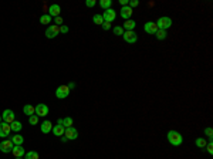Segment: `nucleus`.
I'll return each instance as SVG.
<instances>
[{
	"label": "nucleus",
	"instance_id": "obj_9",
	"mask_svg": "<svg viewBox=\"0 0 213 159\" xmlns=\"http://www.w3.org/2000/svg\"><path fill=\"white\" fill-rule=\"evenodd\" d=\"M122 37H124V40H125L126 43H129V44H134V43H136V40H138V36H136V33H135L134 30H132V31H124Z\"/></svg>",
	"mask_w": 213,
	"mask_h": 159
},
{
	"label": "nucleus",
	"instance_id": "obj_28",
	"mask_svg": "<svg viewBox=\"0 0 213 159\" xmlns=\"http://www.w3.org/2000/svg\"><path fill=\"white\" fill-rule=\"evenodd\" d=\"M93 21H94V23H95V24H102V23H104V19H102V14H94Z\"/></svg>",
	"mask_w": 213,
	"mask_h": 159
},
{
	"label": "nucleus",
	"instance_id": "obj_8",
	"mask_svg": "<svg viewBox=\"0 0 213 159\" xmlns=\"http://www.w3.org/2000/svg\"><path fill=\"white\" fill-rule=\"evenodd\" d=\"M10 132H11V128H10V124H6V122H2L0 124V138H9Z\"/></svg>",
	"mask_w": 213,
	"mask_h": 159
},
{
	"label": "nucleus",
	"instance_id": "obj_1",
	"mask_svg": "<svg viewBox=\"0 0 213 159\" xmlns=\"http://www.w3.org/2000/svg\"><path fill=\"white\" fill-rule=\"evenodd\" d=\"M166 136H168L169 144L173 146H181L182 142H183V138H182V135L178 131H169L166 134Z\"/></svg>",
	"mask_w": 213,
	"mask_h": 159
},
{
	"label": "nucleus",
	"instance_id": "obj_22",
	"mask_svg": "<svg viewBox=\"0 0 213 159\" xmlns=\"http://www.w3.org/2000/svg\"><path fill=\"white\" fill-rule=\"evenodd\" d=\"M24 159H40V156H38V154L36 151H30V152H27L24 155Z\"/></svg>",
	"mask_w": 213,
	"mask_h": 159
},
{
	"label": "nucleus",
	"instance_id": "obj_3",
	"mask_svg": "<svg viewBox=\"0 0 213 159\" xmlns=\"http://www.w3.org/2000/svg\"><path fill=\"white\" fill-rule=\"evenodd\" d=\"M13 142H11V139H3L2 142H0V151L3 152V154H9V152H11V149H13Z\"/></svg>",
	"mask_w": 213,
	"mask_h": 159
},
{
	"label": "nucleus",
	"instance_id": "obj_10",
	"mask_svg": "<svg viewBox=\"0 0 213 159\" xmlns=\"http://www.w3.org/2000/svg\"><path fill=\"white\" fill-rule=\"evenodd\" d=\"M2 119H3V122H6V124H11L13 121H16V119H14V112L11 109H5L3 114H2Z\"/></svg>",
	"mask_w": 213,
	"mask_h": 159
},
{
	"label": "nucleus",
	"instance_id": "obj_6",
	"mask_svg": "<svg viewBox=\"0 0 213 159\" xmlns=\"http://www.w3.org/2000/svg\"><path fill=\"white\" fill-rule=\"evenodd\" d=\"M115 17H116V13H115V10H112V9H108L102 13V19H104L105 23H112L115 20Z\"/></svg>",
	"mask_w": 213,
	"mask_h": 159
},
{
	"label": "nucleus",
	"instance_id": "obj_19",
	"mask_svg": "<svg viewBox=\"0 0 213 159\" xmlns=\"http://www.w3.org/2000/svg\"><path fill=\"white\" fill-rule=\"evenodd\" d=\"M53 129V124L50 121H44L41 124V132L43 134H48V132Z\"/></svg>",
	"mask_w": 213,
	"mask_h": 159
},
{
	"label": "nucleus",
	"instance_id": "obj_14",
	"mask_svg": "<svg viewBox=\"0 0 213 159\" xmlns=\"http://www.w3.org/2000/svg\"><path fill=\"white\" fill-rule=\"evenodd\" d=\"M132 13H134V11H132V9H131L129 6H125V7H122V9H121L120 16L124 20H129V17L132 16Z\"/></svg>",
	"mask_w": 213,
	"mask_h": 159
},
{
	"label": "nucleus",
	"instance_id": "obj_16",
	"mask_svg": "<svg viewBox=\"0 0 213 159\" xmlns=\"http://www.w3.org/2000/svg\"><path fill=\"white\" fill-rule=\"evenodd\" d=\"M51 131H53V134L56 136H63L64 135L65 128L63 125H58V124H57V125H53V129H51Z\"/></svg>",
	"mask_w": 213,
	"mask_h": 159
},
{
	"label": "nucleus",
	"instance_id": "obj_17",
	"mask_svg": "<svg viewBox=\"0 0 213 159\" xmlns=\"http://www.w3.org/2000/svg\"><path fill=\"white\" fill-rule=\"evenodd\" d=\"M23 112L27 115V117H31V115H34L36 114V107H33V105H30V104H26L23 107Z\"/></svg>",
	"mask_w": 213,
	"mask_h": 159
},
{
	"label": "nucleus",
	"instance_id": "obj_37",
	"mask_svg": "<svg viewBox=\"0 0 213 159\" xmlns=\"http://www.w3.org/2000/svg\"><path fill=\"white\" fill-rule=\"evenodd\" d=\"M101 26H102V28H104V30H110V28H111V23H105V21H104Z\"/></svg>",
	"mask_w": 213,
	"mask_h": 159
},
{
	"label": "nucleus",
	"instance_id": "obj_33",
	"mask_svg": "<svg viewBox=\"0 0 213 159\" xmlns=\"http://www.w3.org/2000/svg\"><path fill=\"white\" fill-rule=\"evenodd\" d=\"M85 5H87V7H94V6L97 5V2H95V0H87Z\"/></svg>",
	"mask_w": 213,
	"mask_h": 159
},
{
	"label": "nucleus",
	"instance_id": "obj_4",
	"mask_svg": "<svg viewBox=\"0 0 213 159\" xmlns=\"http://www.w3.org/2000/svg\"><path fill=\"white\" fill-rule=\"evenodd\" d=\"M70 91H71V89H70L67 85H60V87L57 88V91H56V97L58 99H64V98L68 97Z\"/></svg>",
	"mask_w": 213,
	"mask_h": 159
},
{
	"label": "nucleus",
	"instance_id": "obj_24",
	"mask_svg": "<svg viewBox=\"0 0 213 159\" xmlns=\"http://www.w3.org/2000/svg\"><path fill=\"white\" fill-rule=\"evenodd\" d=\"M111 5H112V2L111 0H100V6H101L102 9H111Z\"/></svg>",
	"mask_w": 213,
	"mask_h": 159
},
{
	"label": "nucleus",
	"instance_id": "obj_5",
	"mask_svg": "<svg viewBox=\"0 0 213 159\" xmlns=\"http://www.w3.org/2000/svg\"><path fill=\"white\" fill-rule=\"evenodd\" d=\"M60 34V27L56 26V24H51L50 27L46 30V37L47 38H54Z\"/></svg>",
	"mask_w": 213,
	"mask_h": 159
},
{
	"label": "nucleus",
	"instance_id": "obj_27",
	"mask_svg": "<svg viewBox=\"0 0 213 159\" xmlns=\"http://www.w3.org/2000/svg\"><path fill=\"white\" fill-rule=\"evenodd\" d=\"M40 23H41V24L51 23V16H50V14H43L41 17H40Z\"/></svg>",
	"mask_w": 213,
	"mask_h": 159
},
{
	"label": "nucleus",
	"instance_id": "obj_40",
	"mask_svg": "<svg viewBox=\"0 0 213 159\" xmlns=\"http://www.w3.org/2000/svg\"><path fill=\"white\" fill-rule=\"evenodd\" d=\"M2 122H3V119H2V117H0V124H2Z\"/></svg>",
	"mask_w": 213,
	"mask_h": 159
},
{
	"label": "nucleus",
	"instance_id": "obj_41",
	"mask_svg": "<svg viewBox=\"0 0 213 159\" xmlns=\"http://www.w3.org/2000/svg\"><path fill=\"white\" fill-rule=\"evenodd\" d=\"M16 159H23V158H16Z\"/></svg>",
	"mask_w": 213,
	"mask_h": 159
},
{
	"label": "nucleus",
	"instance_id": "obj_21",
	"mask_svg": "<svg viewBox=\"0 0 213 159\" xmlns=\"http://www.w3.org/2000/svg\"><path fill=\"white\" fill-rule=\"evenodd\" d=\"M10 128H11V131L13 132H20L21 131V128H23V125H21L19 121H13L11 124H10Z\"/></svg>",
	"mask_w": 213,
	"mask_h": 159
},
{
	"label": "nucleus",
	"instance_id": "obj_23",
	"mask_svg": "<svg viewBox=\"0 0 213 159\" xmlns=\"http://www.w3.org/2000/svg\"><path fill=\"white\" fill-rule=\"evenodd\" d=\"M155 36H156L158 40H165L168 37V33H166V30H158L156 33H155Z\"/></svg>",
	"mask_w": 213,
	"mask_h": 159
},
{
	"label": "nucleus",
	"instance_id": "obj_15",
	"mask_svg": "<svg viewBox=\"0 0 213 159\" xmlns=\"http://www.w3.org/2000/svg\"><path fill=\"white\" fill-rule=\"evenodd\" d=\"M61 13V7L58 5H51L48 7V14H50L51 17H58Z\"/></svg>",
	"mask_w": 213,
	"mask_h": 159
},
{
	"label": "nucleus",
	"instance_id": "obj_31",
	"mask_svg": "<svg viewBox=\"0 0 213 159\" xmlns=\"http://www.w3.org/2000/svg\"><path fill=\"white\" fill-rule=\"evenodd\" d=\"M54 23H56V26H58V27H60V26H63V23H64V21H63V17H61V16H58V17H54Z\"/></svg>",
	"mask_w": 213,
	"mask_h": 159
},
{
	"label": "nucleus",
	"instance_id": "obj_35",
	"mask_svg": "<svg viewBox=\"0 0 213 159\" xmlns=\"http://www.w3.org/2000/svg\"><path fill=\"white\" fill-rule=\"evenodd\" d=\"M206 149H208V152L210 155H213V144H212V142H209L208 145H206Z\"/></svg>",
	"mask_w": 213,
	"mask_h": 159
},
{
	"label": "nucleus",
	"instance_id": "obj_30",
	"mask_svg": "<svg viewBox=\"0 0 213 159\" xmlns=\"http://www.w3.org/2000/svg\"><path fill=\"white\" fill-rule=\"evenodd\" d=\"M28 122L31 124V125H36L38 122V117L37 115H31V117H28Z\"/></svg>",
	"mask_w": 213,
	"mask_h": 159
},
{
	"label": "nucleus",
	"instance_id": "obj_20",
	"mask_svg": "<svg viewBox=\"0 0 213 159\" xmlns=\"http://www.w3.org/2000/svg\"><path fill=\"white\" fill-rule=\"evenodd\" d=\"M11 142H13V145H23L24 138L20 134H16L14 136H11Z\"/></svg>",
	"mask_w": 213,
	"mask_h": 159
},
{
	"label": "nucleus",
	"instance_id": "obj_11",
	"mask_svg": "<svg viewBox=\"0 0 213 159\" xmlns=\"http://www.w3.org/2000/svg\"><path fill=\"white\" fill-rule=\"evenodd\" d=\"M36 115L37 117H46V115H48V107H47L46 104L36 105Z\"/></svg>",
	"mask_w": 213,
	"mask_h": 159
},
{
	"label": "nucleus",
	"instance_id": "obj_18",
	"mask_svg": "<svg viewBox=\"0 0 213 159\" xmlns=\"http://www.w3.org/2000/svg\"><path fill=\"white\" fill-rule=\"evenodd\" d=\"M135 26H136V21H134V20H125V23H124V27L125 28V31H132L135 28Z\"/></svg>",
	"mask_w": 213,
	"mask_h": 159
},
{
	"label": "nucleus",
	"instance_id": "obj_7",
	"mask_svg": "<svg viewBox=\"0 0 213 159\" xmlns=\"http://www.w3.org/2000/svg\"><path fill=\"white\" fill-rule=\"evenodd\" d=\"M64 136L67 138V139L70 141H74L78 138V131L75 129L74 126H70V128H65V131H64Z\"/></svg>",
	"mask_w": 213,
	"mask_h": 159
},
{
	"label": "nucleus",
	"instance_id": "obj_13",
	"mask_svg": "<svg viewBox=\"0 0 213 159\" xmlns=\"http://www.w3.org/2000/svg\"><path fill=\"white\" fill-rule=\"evenodd\" d=\"M144 30H145V31H146L148 34H155L158 30H159V28H158L156 23H153V21H148V23H145Z\"/></svg>",
	"mask_w": 213,
	"mask_h": 159
},
{
	"label": "nucleus",
	"instance_id": "obj_32",
	"mask_svg": "<svg viewBox=\"0 0 213 159\" xmlns=\"http://www.w3.org/2000/svg\"><path fill=\"white\" fill-rule=\"evenodd\" d=\"M138 5H139V0H131L129 3H128V6H129L131 9H132V7H136Z\"/></svg>",
	"mask_w": 213,
	"mask_h": 159
},
{
	"label": "nucleus",
	"instance_id": "obj_36",
	"mask_svg": "<svg viewBox=\"0 0 213 159\" xmlns=\"http://www.w3.org/2000/svg\"><path fill=\"white\" fill-rule=\"evenodd\" d=\"M60 33H63V34H65V33H68V27L67 26H60Z\"/></svg>",
	"mask_w": 213,
	"mask_h": 159
},
{
	"label": "nucleus",
	"instance_id": "obj_26",
	"mask_svg": "<svg viewBox=\"0 0 213 159\" xmlns=\"http://www.w3.org/2000/svg\"><path fill=\"white\" fill-rule=\"evenodd\" d=\"M206 145H208V142H206L205 138H198V139H196V146H198V148H202V149H203V148H206Z\"/></svg>",
	"mask_w": 213,
	"mask_h": 159
},
{
	"label": "nucleus",
	"instance_id": "obj_25",
	"mask_svg": "<svg viewBox=\"0 0 213 159\" xmlns=\"http://www.w3.org/2000/svg\"><path fill=\"white\" fill-rule=\"evenodd\" d=\"M63 126H64V128H70V126H73V118H71V117L63 118Z\"/></svg>",
	"mask_w": 213,
	"mask_h": 159
},
{
	"label": "nucleus",
	"instance_id": "obj_12",
	"mask_svg": "<svg viewBox=\"0 0 213 159\" xmlns=\"http://www.w3.org/2000/svg\"><path fill=\"white\" fill-rule=\"evenodd\" d=\"M11 154H13L14 158H23L26 155V152H24L23 145H14L13 149H11Z\"/></svg>",
	"mask_w": 213,
	"mask_h": 159
},
{
	"label": "nucleus",
	"instance_id": "obj_38",
	"mask_svg": "<svg viewBox=\"0 0 213 159\" xmlns=\"http://www.w3.org/2000/svg\"><path fill=\"white\" fill-rule=\"evenodd\" d=\"M128 3H129V0H120V5L122 6V7H125V6H128Z\"/></svg>",
	"mask_w": 213,
	"mask_h": 159
},
{
	"label": "nucleus",
	"instance_id": "obj_34",
	"mask_svg": "<svg viewBox=\"0 0 213 159\" xmlns=\"http://www.w3.org/2000/svg\"><path fill=\"white\" fill-rule=\"evenodd\" d=\"M205 134H206L209 138H213V129L212 128H206V129H205Z\"/></svg>",
	"mask_w": 213,
	"mask_h": 159
},
{
	"label": "nucleus",
	"instance_id": "obj_29",
	"mask_svg": "<svg viewBox=\"0 0 213 159\" xmlns=\"http://www.w3.org/2000/svg\"><path fill=\"white\" fill-rule=\"evenodd\" d=\"M114 34H115V36H122V34H124V28L121 27V26L114 27Z\"/></svg>",
	"mask_w": 213,
	"mask_h": 159
},
{
	"label": "nucleus",
	"instance_id": "obj_39",
	"mask_svg": "<svg viewBox=\"0 0 213 159\" xmlns=\"http://www.w3.org/2000/svg\"><path fill=\"white\" fill-rule=\"evenodd\" d=\"M67 87H68L70 89H73V88H74V87H75V84H74V83H70V84L67 85Z\"/></svg>",
	"mask_w": 213,
	"mask_h": 159
},
{
	"label": "nucleus",
	"instance_id": "obj_2",
	"mask_svg": "<svg viewBox=\"0 0 213 159\" xmlns=\"http://www.w3.org/2000/svg\"><path fill=\"white\" fill-rule=\"evenodd\" d=\"M156 26L159 30H166L172 26V19L171 17H166V16H163V17H159L156 21Z\"/></svg>",
	"mask_w": 213,
	"mask_h": 159
}]
</instances>
